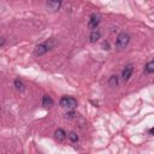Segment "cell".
Instances as JSON below:
<instances>
[{"label":"cell","instance_id":"obj_8","mask_svg":"<svg viewBox=\"0 0 154 154\" xmlns=\"http://www.w3.org/2000/svg\"><path fill=\"white\" fill-rule=\"evenodd\" d=\"M100 36H101V34H100V31L97 30V29H94L93 31H91V34H90V36H89V41L93 43V42H96L99 38H100Z\"/></svg>","mask_w":154,"mask_h":154},{"label":"cell","instance_id":"obj_7","mask_svg":"<svg viewBox=\"0 0 154 154\" xmlns=\"http://www.w3.org/2000/svg\"><path fill=\"white\" fill-rule=\"evenodd\" d=\"M53 100H52V97L51 96H48V95H45L43 97H42V106L43 107H46V108H49V107H52L53 106Z\"/></svg>","mask_w":154,"mask_h":154},{"label":"cell","instance_id":"obj_3","mask_svg":"<svg viewBox=\"0 0 154 154\" xmlns=\"http://www.w3.org/2000/svg\"><path fill=\"white\" fill-rule=\"evenodd\" d=\"M100 14H96V13H93L91 16H90V19H89V22H88V26L91 29V30H94V29H96L97 28V25L100 24Z\"/></svg>","mask_w":154,"mask_h":154},{"label":"cell","instance_id":"obj_12","mask_svg":"<svg viewBox=\"0 0 154 154\" xmlns=\"http://www.w3.org/2000/svg\"><path fill=\"white\" fill-rule=\"evenodd\" d=\"M108 83H109V85H112V87L117 85V84H118V77H117V76H111Z\"/></svg>","mask_w":154,"mask_h":154},{"label":"cell","instance_id":"obj_13","mask_svg":"<svg viewBox=\"0 0 154 154\" xmlns=\"http://www.w3.org/2000/svg\"><path fill=\"white\" fill-rule=\"evenodd\" d=\"M69 138H70L72 142H77V141H78V136H77L76 132H73V131L69 134Z\"/></svg>","mask_w":154,"mask_h":154},{"label":"cell","instance_id":"obj_1","mask_svg":"<svg viewBox=\"0 0 154 154\" xmlns=\"http://www.w3.org/2000/svg\"><path fill=\"white\" fill-rule=\"evenodd\" d=\"M60 107L66 109V111H72L76 106H77V100L71 97V96H64L60 99V102H59Z\"/></svg>","mask_w":154,"mask_h":154},{"label":"cell","instance_id":"obj_4","mask_svg":"<svg viewBox=\"0 0 154 154\" xmlns=\"http://www.w3.org/2000/svg\"><path fill=\"white\" fill-rule=\"evenodd\" d=\"M61 2H63V0H47V7L52 12H55L60 8Z\"/></svg>","mask_w":154,"mask_h":154},{"label":"cell","instance_id":"obj_5","mask_svg":"<svg viewBox=\"0 0 154 154\" xmlns=\"http://www.w3.org/2000/svg\"><path fill=\"white\" fill-rule=\"evenodd\" d=\"M49 49V45L48 43H40L35 47V55L40 57V55H43Z\"/></svg>","mask_w":154,"mask_h":154},{"label":"cell","instance_id":"obj_6","mask_svg":"<svg viewBox=\"0 0 154 154\" xmlns=\"http://www.w3.org/2000/svg\"><path fill=\"white\" fill-rule=\"evenodd\" d=\"M132 71H134V66H132V64H128V65L124 67L123 72H122V77H123V79H124V81H128V79L130 78Z\"/></svg>","mask_w":154,"mask_h":154},{"label":"cell","instance_id":"obj_10","mask_svg":"<svg viewBox=\"0 0 154 154\" xmlns=\"http://www.w3.org/2000/svg\"><path fill=\"white\" fill-rule=\"evenodd\" d=\"M14 87H16V89L19 90V91H24V90H25V85H24V83H23L19 78L14 79Z\"/></svg>","mask_w":154,"mask_h":154},{"label":"cell","instance_id":"obj_11","mask_svg":"<svg viewBox=\"0 0 154 154\" xmlns=\"http://www.w3.org/2000/svg\"><path fill=\"white\" fill-rule=\"evenodd\" d=\"M54 135H55V138H58L59 141H61V140H64V138L66 137V132H65L63 129H58V130L54 132Z\"/></svg>","mask_w":154,"mask_h":154},{"label":"cell","instance_id":"obj_2","mask_svg":"<svg viewBox=\"0 0 154 154\" xmlns=\"http://www.w3.org/2000/svg\"><path fill=\"white\" fill-rule=\"evenodd\" d=\"M130 42V36L126 32H120L116 40V47L118 49H124Z\"/></svg>","mask_w":154,"mask_h":154},{"label":"cell","instance_id":"obj_14","mask_svg":"<svg viewBox=\"0 0 154 154\" xmlns=\"http://www.w3.org/2000/svg\"><path fill=\"white\" fill-rule=\"evenodd\" d=\"M149 134H150V135H154V128H152V129L149 130Z\"/></svg>","mask_w":154,"mask_h":154},{"label":"cell","instance_id":"obj_9","mask_svg":"<svg viewBox=\"0 0 154 154\" xmlns=\"http://www.w3.org/2000/svg\"><path fill=\"white\" fill-rule=\"evenodd\" d=\"M144 71H146L147 73H153V72H154V59L150 60V61H148V63L146 64Z\"/></svg>","mask_w":154,"mask_h":154}]
</instances>
